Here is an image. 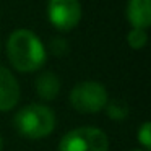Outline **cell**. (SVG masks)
<instances>
[{
    "label": "cell",
    "instance_id": "1",
    "mask_svg": "<svg viewBox=\"0 0 151 151\" xmlns=\"http://www.w3.org/2000/svg\"><path fill=\"white\" fill-rule=\"evenodd\" d=\"M7 55L13 68L23 73L39 70L47 59L42 41L29 29H17L8 36Z\"/></svg>",
    "mask_w": 151,
    "mask_h": 151
},
{
    "label": "cell",
    "instance_id": "2",
    "mask_svg": "<svg viewBox=\"0 0 151 151\" xmlns=\"http://www.w3.org/2000/svg\"><path fill=\"white\" fill-rule=\"evenodd\" d=\"M15 127L18 133L31 140L49 137L55 128V115L44 104H28L17 112Z\"/></svg>",
    "mask_w": 151,
    "mask_h": 151
},
{
    "label": "cell",
    "instance_id": "3",
    "mask_svg": "<svg viewBox=\"0 0 151 151\" xmlns=\"http://www.w3.org/2000/svg\"><path fill=\"white\" fill-rule=\"evenodd\" d=\"M59 151H109V138L101 128L78 127L62 137Z\"/></svg>",
    "mask_w": 151,
    "mask_h": 151
},
{
    "label": "cell",
    "instance_id": "4",
    "mask_svg": "<svg viewBox=\"0 0 151 151\" xmlns=\"http://www.w3.org/2000/svg\"><path fill=\"white\" fill-rule=\"evenodd\" d=\"M109 96L106 88L98 81H80L70 93V104L81 114H96L106 109Z\"/></svg>",
    "mask_w": 151,
    "mask_h": 151
},
{
    "label": "cell",
    "instance_id": "5",
    "mask_svg": "<svg viewBox=\"0 0 151 151\" xmlns=\"http://www.w3.org/2000/svg\"><path fill=\"white\" fill-rule=\"evenodd\" d=\"M47 18L59 31H70L81 20V5L78 0H49Z\"/></svg>",
    "mask_w": 151,
    "mask_h": 151
},
{
    "label": "cell",
    "instance_id": "6",
    "mask_svg": "<svg viewBox=\"0 0 151 151\" xmlns=\"http://www.w3.org/2000/svg\"><path fill=\"white\" fill-rule=\"evenodd\" d=\"M20 101V85L8 68L0 65V112L10 111Z\"/></svg>",
    "mask_w": 151,
    "mask_h": 151
},
{
    "label": "cell",
    "instance_id": "7",
    "mask_svg": "<svg viewBox=\"0 0 151 151\" xmlns=\"http://www.w3.org/2000/svg\"><path fill=\"white\" fill-rule=\"evenodd\" d=\"M127 18L132 28L146 31L151 24V0H128Z\"/></svg>",
    "mask_w": 151,
    "mask_h": 151
},
{
    "label": "cell",
    "instance_id": "8",
    "mask_svg": "<svg viewBox=\"0 0 151 151\" xmlns=\"http://www.w3.org/2000/svg\"><path fill=\"white\" fill-rule=\"evenodd\" d=\"M36 91L41 99L44 101H52L57 98L60 91V80L55 73L52 72H44L37 76L36 80Z\"/></svg>",
    "mask_w": 151,
    "mask_h": 151
},
{
    "label": "cell",
    "instance_id": "9",
    "mask_svg": "<svg viewBox=\"0 0 151 151\" xmlns=\"http://www.w3.org/2000/svg\"><path fill=\"white\" fill-rule=\"evenodd\" d=\"M127 42L135 50L143 49L148 42V33L145 29H135V28H132L128 36H127Z\"/></svg>",
    "mask_w": 151,
    "mask_h": 151
},
{
    "label": "cell",
    "instance_id": "10",
    "mask_svg": "<svg viewBox=\"0 0 151 151\" xmlns=\"http://www.w3.org/2000/svg\"><path fill=\"white\" fill-rule=\"evenodd\" d=\"M106 109H107L109 117H112L114 120H122V119H125V117H127V114H128L127 104H125L124 101H119V99L107 102Z\"/></svg>",
    "mask_w": 151,
    "mask_h": 151
},
{
    "label": "cell",
    "instance_id": "11",
    "mask_svg": "<svg viewBox=\"0 0 151 151\" xmlns=\"http://www.w3.org/2000/svg\"><path fill=\"white\" fill-rule=\"evenodd\" d=\"M138 141H140L146 150L151 148V125H150V122H145V124L141 125V128L138 130Z\"/></svg>",
    "mask_w": 151,
    "mask_h": 151
},
{
    "label": "cell",
    "instance_id": "12",
    "mask_svg": "<svg viewBox=\"0 0 151 151\" xmlns=\"http://www.w3.org/2000/svg\"><path fill=\"white\" fill-rule=\"evenodd\" d=\"M62 47H63L65 50L68 49V47H67V42H65L63 39H55V41L52 42V50H54V54H55V55H62V54H65V52L62 50Z\"/></svg>",
    "mask_w": 151,
    "mask_h": 151
},
{
    "label": "cell",
    "instance_id": "13",
    "mask_svg": "<svg viewBox=\"0 0 151 151\" xmlns=\"http://www.w3.org/2000/svg\"><path fill=\"white\" fill-rule=\"evenodd\" d=\"M2 148H4V141H2V137H0V151H2Z\"/></svg>",
    "mask_w": 151,
    "mask_h": 151
},
{
    "label": "cell",
    "instance_id": "14",
    "mask_svg": "<svg viewBox=\"0 0 151 151\" xmlns=\"http://www.w3.org/2000/svg\"><path fill=\"white\" fill-rule=\"evenodd\" d=\"M135 151H143V150H135Z\"/></svg>",
    "mask_w": 151,
    "mask_h": 151
}]
</instances>
